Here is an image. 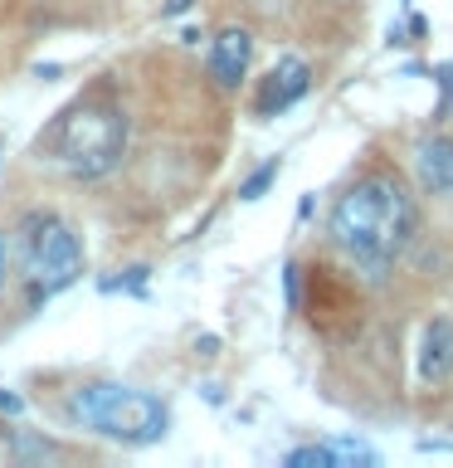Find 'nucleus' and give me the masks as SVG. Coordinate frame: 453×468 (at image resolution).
Segmentation results:
<instances>
[{
  "label": "nucleus",
  "mask_w": 453,
  "mask_h": 468,
  "mask_svg": "<svg viewBox=\"0 0 453 468\" xmlns=\"http://www.w3.org/2000/svg\"><path fill=\"white\" fill-rule=\"evenodd\" d=\"M419 229V210L400 171H371L346 186L332 205L327 239L356 263L365 278H385L390 263L409 249Z\"/></svg>",
  "instance_id": "nucleus-1"
},
{
  "label": "nucleus",
  "mask_w": 453,
  "mask_h": 468,
  "mask_svg": "<svg viewBox=\"0 0 453 468\" xmlns=\"http://www.w3.org/2000/svg\"><path fill=\"white\" fill-rule=\"evenodd\" d=\"M54 415L68 430H83L122 449H152L171 434V405L156 390L108 376H73L64 390H54Z\"/></svg>",
  "instance_id": "nucleus-2"
},
{
  "label": "nucleus",
  "mask_w": 453,
  "mask_h": 468,
  "mask_svg": "<svg viewBox=\"0 0 453 468\" xmlns=\"http://www.w3.org/2000/svg\"><path fill=\"white\" fill-rule=\"evenodd\" d=\"M127 137H132V122L122 112V102L88 93L68 112H58V122L44 137V152L73 181H102V176H112L122 166Z\"/></svg>",
  "instance_id": "nucleus-3"
},
{
  "label": "nucleus",
  "mask_w": 453,
  "mask_h": 468,
  "mask_svg": "<svg viewBox=\"0 0 453 468\" xmlns=\"http://www.w3.org/2000/svg\"><path fill=\"white\" fill-rule=\"evenodd\" d=\"M10 244H15V254H20V278L29 288V307H39V303H49L54 292L73 288L88 269L83 234L58 210H29Z\"/></svg>",
  "instance_id": "nucleus-4"
},
{
  "label": "nucleus",
  "mask_w": 453,
  "mask_h": 468,
  "mask_svg": "<svg viewBox=\"0 0 453 468\" xmlns=\"http://www.w3.org/2000/svg\"><path fill=\"white\" fill-rule=\"evenodd\" d=\"M312 93V69H307V58L298 54H283L278 64L258 79V93H254V117L258 122H269V117H283L288 108H298V102Z\"/></svg>",
  "instance_id": "nucleus-5"
},
{
  "label": "nucleus",
  "mask_w": 453,
  "mask_h": 468,
  "mask_svg": "<svg viewBox=\"0 0 453 468\" xmlns=\"http://www.w3.org/2000/svg\"><path fill=\"white\" fill-rule=\"evenodd\" d=\"M0 444H5V459L20 463V468H49V463H73L79 449L64 444V439L44 434V430H29V424L10 420L0 424Z\"/></svg>",
  "instance_id": "nucleus-6"
},
{
  "label": "nucleus",
  "mask_w": 453,
  "mask_h": 468,
  "mask_svg": "<svg viewBox=\"0 0 453 468\" xmlns=\"http://www.w3.org/2000/svg\"><path fill=\"white\" fill-rule=\"evenodd\" d=\"M248 64H254V35L244 25H225L210 39V79L225 88V93H239L248 79Z\"/></svg>",
  "instance_id": "nucleus-7"
},
{
  "label": "nucleus",
  "mask_w": 453,
  "mask_h": 468,
  "mask_svg": "<svg viewBox=\"0 0 453 468\" xmlns=\"http://www.w3.org/2000/svg\"><path fill=\"white\" fill-rule=\"evenodd\" d=\"M415 366H419L424 386H444V380L453 376V317H429L424 322Z\"/></svg>",
  "instance_id": "nucleus-8"
},
{
  "label": "nucleus",
  "mask_w": 453,
  "mask_h": 468,
  "mask_svg": "<svg viewBox=\"0 0 453 468\" xmlns=\"http://www.w3.org/2000/svg\"><path fill=\"white\" fill-rule=\"evenodd\" d=\"M415 181L429 196H453V137H424L415 146Z\"/></svg>",
  "instance_id": "nucleus-9"
},
{
  "label": "nucleus",
  "mask_w": 453,
  "mask_h": 468,
  "mask_svg": "<svg viewBox=\"0 0 453 468\" xmlns=\"http://www.w3.org/2000/svg\"><path fill=\"white\" fill-rule=\"evenodd\" d=\"M321 449H327L332 468H375L380 463V453L371 444H361V439H321Z\"/></svg>",
  "instance_id": "nucleus-10"
},
{
  "label": "nucleus",
  "mask_w": 453,
  "mask_h": 468,
  "mask_svg": "<svg viewBox=\"0 0 453 468\" xmlns=\"http://www.w3.org/2000/svg\"><path fill=\"white\" fill-rule=\"evenodd\" d=\"M278 171H283V161L269 156V161H263V166H258L254 176H248L244 186H239V200H263V196H269V186L278 181Z\"/></svg>",
  "instance_id": "nucleus-11"
},
{
  "label": "nucleus",
  "mask_w": 453,
  "mask_h": 468,
  "mask_svg": "<svg viewBox=\"0 0 453 468\" xmlns=\"http://www.w3.org/2000/svg\"><path fill=\"white\" fill-rule=\"evenodd\" d=\"M146 278H152V269L146 263H137V269H127L122 278H102V292H146Z\"/></svg>",
  "instance_id": "nucleus-12"
},
{
  "label": "nucleus",
  "mask_w": 453,
  "mask_h": 468,
  "mask_svg": "<svg viewBox=\"0 0 453 468\" xmlns=\"http://www.w3.org/2000/svg\"><path fill=\"white\" fill-rule=\"evenodd\" d=\"M283 463H288V468H332V463H327V449H321V444H302V449H292Z\"/></svg>",
  "instance_id": "nucleus-13"
},
{
  "label": "nucleus",
  "mask_w": 453,
  "mask_h": 468,
  "mask_svg": "<svg viewBox=\"0 0 453 468\" xmlns=\"http://www.w3.org/2000/svg\"><path fill=\"white\" fill-rule=\"evenodd\" d=\"M283 288H288V307L298 313V307H302V269H298V263H288V269H283Z\"/></svg>",
  "instance_id": "nucleus-14"
},
{
  "label": "nucleus",
  "mask_w": 453,
  "mask_h": 468,
  "mask_svg": "<svg viewBox=\"0 0 453 468\" xmlns=\"http://www.w3.org/2000/svg\"><path fill=\"white\" fill-rule=\"evenodd\" d=\"M25 415V395L20 390H0V420H20Z\"/></svg>",
  "instance_id": "nucleus-15"
},
{
  "label": "nucleus",
  "mask_w": 453,
  "mask_h": 468,
  "mask_svg": "<svg viewBox=\"0 0 453 468\" xmlns=\"http://www.w3.org/2000/svg\"><path fill=\"white\" fill-rule=\"evenodd\" d=\"M10 254H15V244H10V234L0 229V292H5V278H10Z\"/></svg>",
  "instance_id": "nucleus-16"
},
{
  "label": "nucleus",
  "mask_w": 453,
  "mask_h": 468,
  "mask_svg": "<svg viewBox=\"0 0 453 468\" xmlns=\"http://www.w3.org/2000/svg\"><path fill=\"white\" fill-rule=\"evenodd\" d=\"M190 5H195V0H166V5H161V20H175V15H185Z\"/></svg>",
  "instance_id": "nucleus-17"
},
{
  "label": "nucleus",
  "mask_w": 453,
  "mask_h": 468,
  "mask_svg": "<svg viewBox=\"0 0 453 468\" xmlns=\"http://www.w3.org/2000/svg\"><path fill=\"white\" fill-rule=\"evenodd\" d=\"M434 79L444 83V93H448V102H453V64H438V69H434Z\"/></svg>",
  "instance_id": "nucleus-18"
},
{
  "label": "nucleus",
  "mask_w": 453,
  "mask_h": 468,
  "mask_svg": "<svg viewBox=\"0 0 453 468\" xmlns=\"http://www.w3.org/2000/svg\"><path fill=\"white\" fill-rule=\"evenodd\" d=\"M205 390V400H210V405H225V386H215V380H210V386H200Z\"/></svg>",
  "instance_id": "nucleus-19"
},
{
  "label": "nucleus",
  "mask_w": 453,
  "mask_h": 468,
  "mask_svg": "<svg viewBox=\"0 0 453 468\" xmlns=\"http://www.w3.org/2000/svg\"><path fill=\"white\" fill-rule=\"evenodd\" d=\"M195 346H200V356H215V351H219V336H200Z\"/></svg>",
  "instance_id": "nucleus-20"
},
{
  "label": "nucleus",
  "mask_w": 453,
  "mask_h": 468,
  "mask_svg": "<svg viewBox=\"0 0 453 468\" xmlns=\"http://www.w3.org/2000/svg\"><path fill=\"white\" fill-rule=\"evenodd\" d=\"M58 73H64L58 64H35V79H58Z\"/></svg>",
  "instance_id": "nucleus-21"
},
{
  "label": "nucleus",
  "mask_w": 453,
  "mask_h": 468,
  "mask_svg": "<svg viewBox=\"0 0 453 468\" xmlns=\"http://www.w3.org/2000/svg\"><path fill=\"white\" fill-rule=\"evenodd\" d=\"M200 39H205V35H200L195 25H185V29H181V44H200Z\"/></svg>",
  "instance_id": "nucleus-22"
},
{
  "label": "nucleus",
  "mask_w": 453,
  "mask_h": 468,
  "mask_svg": "<svg viewBox=\"0 0 453 468\" xmlns=\"http://www.w3.org/2000/svg\"><path fill=\"white\" fill-rule=\"evenodd\" d=\"M400 5H405V10H415V0H400Z\"/></svg>",
  "instance_id": "nucleus-23"
}]
</instances>
